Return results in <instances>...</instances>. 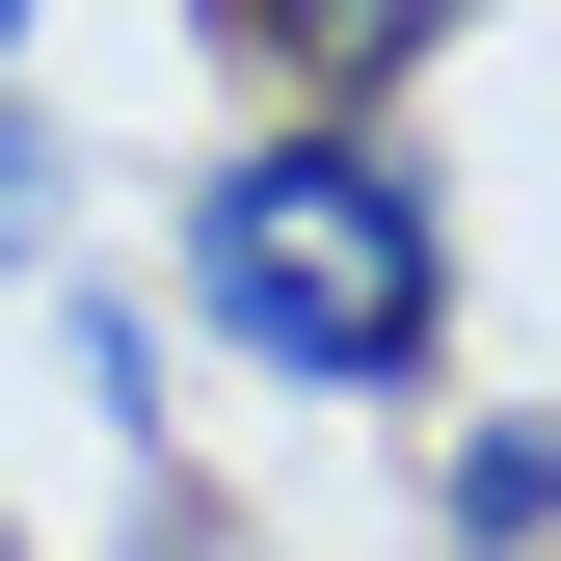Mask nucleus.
<instances>
[{"instance_id":"nucleus-2","label":"nucleus","mask_w":561,"mask_h":561,"mask_svg":"<svg viewBox=\"0 0 561 561\" xmlns=\"http://www.w3.org/2000/svg\"><path fill=\"white\" fill-rule=\"evenodd\" d=\"M241 27H267V54H295V81H347V107H375V81H401V54H428V27H455V0H241Z\"/></svg>"},{"instance_id":"nucleus-4","label":"nucleus","mask_w":561,"mask_h":561,"mask_svg":"<svg viewBox=\"0 0 561 561\" xmlns=\"http://www.w3.org/2000/svg\"><path fill=\"white\" fill-rule=\"evenodd\" d=\"M54 241H81V161H54V134L0 107V267H54Z\"/></svg>"},{"instance_id":"nucleus-5","label":"nucleus","mask_w":561,"mask_h":561,"mask_svg":"<svg viewBox=\"0 0 561 561\" xmlns=\"http://www.w3.org/2000/svg\"><path fill=\"white\" fill-rule=\"evenodd\" d=\"M0 81H27V0H0Z\"/></svg>"},{"instance_id":"nucleus-1","label":"nucleus","mask_w":561,"mask_h":561,"mask_svg":"<svg viewBox=\"0 0 561 561\" xmlns=\"http://www.w3.org/2000/svg\"><path fill=\"white\" fill-rule=\"evenodd\" d=\"M187 295L295 401H401L455 347V215H428V161H401L375 107H321V134H241V161L187 187Z\"/></svg>"},{"instance_id":"nucleus-3","label":"nucleus","mask_w":561,"mask_h":561,"mask_svg":"<svg viewBox=\"0 0 561 561\" xmlns=\"http://www.w3.org/2000/svg\"><path fill=\"white\" fill-rule=\"evenodd\" d=\"M455 535H481V561L561 535V428H481V455H455Z\"/></svg>"}]
</instances>
